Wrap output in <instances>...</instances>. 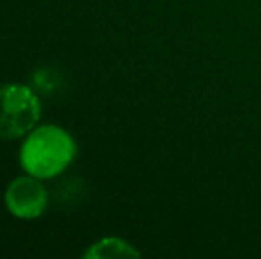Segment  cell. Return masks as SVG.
<instances>
[{"mask_svg": "<svg viewBox=\"0 0 261 259\" xmlns=\"http://www.w3.org/2000/svg\"><path fill=\"white\" fill-rule=\"evenodd\" d=\"M76 156V144L64 128L43 125L29 131L20 148V165L31 176L50 180L62 174Z\"/></svg>", "mask_w": 261, "mask_h": 259, "instance_id": "cell-1", "label": "cell"}, {"mask_svg": "<svg viewBox=\"0 0 261 259\" xmlns=\"http://www.w3.org/2000/svg\"><path fill=\"white\" fill-rule=\"evenodd\" d=\"M41 118V103L31 87L0 85V140L20 138L32 131Z\"/></svg>", "mask_w": 261, "mask_h": 259, "instance_id": "cell-2", "label": "cell"}, {"mask_svg": "<svg viewBox=\"0 0 261 259\" xmlns=\"http://www.w3.org/2000/svg\"><path fill=\"white\" fill-rule=\"evenodd\" d=\"M43 180L36 176H20L13 180L6 188V208L13 217L21 220L39 218L46 210L48 194L41 183Z\"/></svg>", "mask_w": 261, "mask_h": 259, "instance_id": "cell-3", "label": "cell"}, {"mask_svg": "<svg viewBox=\"0 0 261 259\" xmlns=\"http://www.w3.org/2000/svg\"><path fill=\"white\" fill-rule=\"evenodd\" d=\"M141 252L126 240L117 236H107L98 240L84 252L86 259H114V257H139Z\"/></svg>", "mask_w": 261, "mask_h": 259, "instance_id": "cell-4", "label": "cell"}]
</instances>
